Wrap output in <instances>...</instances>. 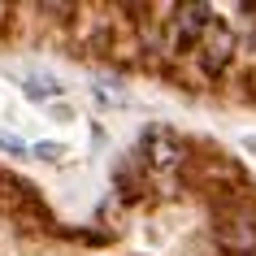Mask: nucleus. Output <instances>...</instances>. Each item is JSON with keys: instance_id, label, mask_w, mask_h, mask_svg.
Returning <instances> with one entry per match:
<instances>
[{"instance_id": "f257e3e1", "label": "nucleus", "mask_w": 256, "mask_h": 256, "mask_svg": "<svg viewBox=\"0 0 256 256\" xmlns=\"http://www.w3.org/2000/svg\"><path fill=\"white\" fill-rule=\"evenodd\" d=\"M213 22L217 18L208 4H178L174 18H170V52H187L191 44H200Z\"/></svg>"}, {"instance_id": "f03ea898", "label": "nucleus", "mask_w": 256, "mask_h": 256, "mask_svg": "<svg viewBox=\"0 0 256 256\" xmlns=\"http://www.w3.org/2000/svg\"><path fill=\"white\" fill-rule=\"evenodd\" d=\"M234 35H230V26H222V22H213V26L204 30L200 40V70L208 74V78H217L222 70L230 66V56H234Z\"/></svg>"}, {"instance_id": "7ed1b4c3", "label": "nucleus", "mask_w": 256, "mask_h": 256, "mask_svg": "<svg viewBox=\"0 0 256 256\" xmlns=\"http://www.w3.org/2000/svg\"><path fill=\"white\" fill-rule=\"evenodd\" d=\"M222 248L230 256H256V222L248 213H234L222 226Z\"/></svg>"}, {"instance_id": "20e7f679", "label": "nucleus", "mask_w": 256, "mask_h": 256, "mask_svg": "<svg viewBox=\"0 0 256 256\" xmlns=\"http://www.w3.org/2000/svg\"><path fill=\"white\" fill-rule=\"evenodd\" d=\"M22 92H26L30 100H52V96H61V82H56L52 74L26 70V74H22Z\"/></svg>"}, {"instance_id": "39448f33", "label": "nucleus", "mask_w": 256, "mask_h": 256, "mask_svg": "<svg viewBox=\"0 0 256 256\" xmlns=\"http://www.w3.org/2000/svg\"><path fill=\"white\" fill-rule=\"evenodd\" d=\"M148 152H152V165H161V170H170V165L182 161V152H178V144L170 135H152L148 139Z\"/></svg>"}, {"instance_id": "423d86ee", "label": "nucleus", "mask_w": 256, "mask_h": 256, "mask_svg": "<svg viewBox=\"0 0 256 256\" xmlns=\"http://www.w3.org/2000/svg\"><path fill=\"white\" fill-rule=\"evenodd\" d=\"M35 156H40V161H48V165H56L61 161V156H66V144H35Z\"/></svg>"}, {"instance_id": "0eeeda50", "label": "nucleus", "mask_w": 256, "mask_h": 256, "mask_svg": "<svg viewBox=\"0 0 256 256\" xmlns=\"http://www.w3.org/2000/svg\"><path fill=\"white\" fill-rule=\"evenodd\" d=\"M0 148H4V152H14V156H26V144H22V139H14V135H0Z\"/></svg>"}]
</instances>
